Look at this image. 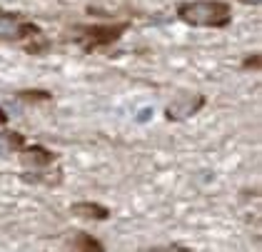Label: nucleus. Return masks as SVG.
Masks as SVG:
<instances>
[{
  "label": "nucleus",
  "instance_id": "7",
  "mask_svg": "<svg viewBox=\"0 0 262 252\" xmlns=\"http://www.w3.org/2000/svg\"><path fill=\"white\" fill-rule=\"evenodd\" d=\"M240 3H247V5H257L260 0H240Z\"/></svg>",
  "mask_w": 262,
  "mask_h": 252
},
{
  "label": "nucleus",
  "instance_id": "2",
  "mask_svg": "<svg viewBox=\"0 0 262 252\" xmlns=\"http://www.w3.org/2000/svg\"><path fill=\"white\" fill-rule=\"evenodd\" d=\"M202 95H178L167 105V120H185L202 108Z\"/></svg>",
  "mask_w": 262,
  "mask_h": 252
},
{
  "label": "nucleus",
  "instance_id": "1",
  "mask_svg": "<svg viewBox=\"0 0 262 252\" xmlns=\"http://www.w3.org/2000/svg\"><path fill=\"white\" fill-rule=\"evenodd\" d=\"M180 18L195 28H222L230 23V5L222 0H192L178 8Z\"/></svg>",
  "mask_w": 262,
  "mask_h": 252
},
{
  "label": "nucleus",
  "instance_id": "3",
  "mask_svg": "<svg viewBox=\"0 0 262 252\" xmlns=\"http://www.w3.org/2000/svg\"><path fill=\"white\" fill-rule=\"evenodd\" d=\"M25 33H30V25L23 23L18 15L0 13V40H18Z\"/></svg>",
  "mask_w": 262,
  "mask_h": 252
},
{
  "label": "nucleus",
  "instance_id": "8",
  "mask_svg": "<svg viewBox=\"0 0 262 252\" xmlns=\"http://www.w3.org/2000/svg\"><path fill=\"white\" fill-rule=\"evenodd\" d=\"M0 122H5V115H3V110H0Z\"/></svg>",
  "mask_w": 262,
  "mask_h": 252
},
{
  "label": "nucleus",
  "instance_id": "6",
  "mask_svg": "<svg viewBox=\"0 0 262 252\" xmlns=\"http://www.w3.org/2000/svg\"><path fill=\"white\" fill-rule=\"evenodd\" d=\"M50 157H53L50 153H45V150H38V148H35V150H30L23 160H25V162H38V165H42V162H50Z\"/></svg>",
  "mask_w": 262,
  "mask_h": 252
},
{
  "label": "nucleus",
  "instance_id": "4",
  "mask_svg": "<svg viewBox=\"0 0 262 252\" xmlns=\"http://www.w3.org/2000/svg\"><path fill=\"white\" fill-rule=\"evenodd\" d=\"M73 215L78 217H95V220H105L107 210L100 205H93V202H80V205H73Z\"/></svg>",
  "mask_w": 262,
  "mask_h": 252
},
{
  "label": "nucleus",
  "instance_id": "5",
  "mask_svg": "<svg viewBox=\"0 0 262 252\" xmlns=\"http://www.w3.org/2000/svg\"><path fill=\"white\" fill-rule=\"evenodd\" d=\"M23 145V135L20 133H0V157L15 153Z\"/></svg>",
  "mask_w": 262,
  "mask_h": 252
}]
</instances>
